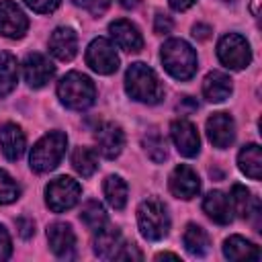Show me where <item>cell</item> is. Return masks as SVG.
Returning a JSON list of instances; mask_svg holds the SVG:
<instances>
[{"instance_id":"1","label":"cell","mask_w":262,"mask_h":262,"mask_svg":"<svg viewBox=\"0 0 262 262\" xmlns=\"http://www.w3.org/2000/svg\"><path fill=\"white\" fill-rule=\"evenodd\" d=\"M125 90L133 100L145 104H158L164 98V86L160 84L156 72L145 63H131L125 74Z\"/></svg>"},{"instance_id":"2","label":"cell","mask_w":262,"mask_h":262,"mask_svg":"<svg viewBox=\"0 0 262 262\" xmlns=\"http://www.w3.org/2000/svg\"><path fill=\"white\" fill-rule=\"evenodd\" d=\"M162 63L176 80H190L196 72V53L184 39H170L162 47Z\"/></svg>"},{"instance_id":"3","label":"cell","mask_w":262,"mask_h":262,"mask_svg":"<svg viewBox=\"0 0 262 262\" xmlns=\"http://www.w3.org/2000/svg\"><path fill=\"white\" fill-rule=\"evenodd\" d=\"M57 96H59V100L68 108L84 111V108H88L94 102L96 88H94V82L86 74L70 72V74H66L59 80V84H57Z\"/></svg>"},{"instance_id":"4","label":"cell","mask_w":262,"mask_h":262,"mask_svg":"<svg viewBox=\"0 0 262 262\" xmlns=\"http://www.w3.org/2000/svg\"><path fill=\"white\" fill-rule=\"evenodd\" d=\"M137 223H139V231L145 239L158 242V239L166 237L168 229H170V217H168L166 205L156 196H147L137 207Z\"/></svg>"},{"instance_id":"5","label":"cell","mask_w":262,"mask_h":262,"mask_svg":"<svg viewBox=\"0 0 262 262\" xmlns=\"http://www.w3.org/2000/svg\"><path fill=\"white\" fill-rule=\"evenodd\" d=\"M66 145H68V137L61 131H49L47 135H43L31 149V168L35 172H49L53 170L59 160L66 154Z\"/></svg>"},{"instance_id":"6","label":"cell","mask_w":262,"mask_h":262,"mask_svg":"<svg viewBox=\"0 0 262 262\" xmlns=\"http://www.w3.org/2000/svg\"><path fill=\"white\" fill-rule=\"evenodd\" d=\"M80 184L70 176H57L45 186V201L53 213H63L72 209L80 199Z\"/></svg>"},{"instance_id":"7","label":"cell","mask_w":262,"mask_h":262,"mask_svg":"<svg viewBox=\"0 0 262 262\" xmlns=\"http://www.w3.org/2000/svg\"><path fill=\"white\" fill-rule=\"evenodd\" d=\"M217 55H219L221 63L231 70H244L252 61L250 43L237 33H229V35L221 37V41L217 45Z\"/></svg>"},{"instance_id":"8","label":"cell","mask_w":262,"mask_h":262,"mask_svg":"<svg viewBox=\"0 0 262 262\" xmlns=\"http://www.w3.org/2000/svg\"><path fill=\"white\" fill-rule=\"evenodd\" d=\"M86 63L96 74H102V76H108V74L117 72V68H119V55L115 51V45L108 39H104V37L94 39L88 45V49H86Z\"/></svg>"},{"instance_id":"9","label":"cell","mask_w":262,"mask_h":262,"mask_svg":"<svg viewBox=\"0 0 262 262\" xmlns=\"http://www.w3.org/2000/svg\"><path fill=\"white\" fill-rule=\"evenodd\" d=\"M29 29V18L20 6L12 0L0 2V35L8 39H20Z\"/></svg>"},{"instance_id":"10","label":"cell","mask_w":262,"mask_h":262,"mask_svg":"<svg viewBox=\"0 0 262 262\" xmlns=\"http://www.w3.org/2000/svg\"><path fill=\"white\" fill-rule=\"evenodd\" d=\"M170 135L176 145V149L184 158H194L201 149V139L196 133V127L186 119H176L170 125Z\"/></svg>"},{"instance_id":"11","label":"cell","mask_w":262,"mask_h":262,"mask_svg":"<svg viewBox=\"0 0 262 262\" xmlns=\"http://www.w3.org/2000/svg\"><path fill=\"white\" fill-rule=\"evenodd\" d=\"M207 135H209V141L215 147H219V149L229 147L235 139V123H233L231 115L213 113L207 119Z\"/></svg>"},{"instance_id":"12","label":"cell","mask_w":262,"mask_h":262,"mask_svg":"<svg viewBox=\"0 0 262 262\" xmlns=\"http://www.w3.org/2000/svg\"><path fill=\"white\" fill-rule=\"evenodd\" d=\"M94 141H96V147H98L100 156H104L106 160H115L125 147V133L119 125L104 123L96 129Z\"/></svg>"},{"instance_id":"13","label":"cell","mask_w":262,"mask_h":262,"mask_svg":"<svg viewBox=\"0 0 262 262\" xmlns=\"http://www.w3.org/2000/svg\"><path fill=\"white\" fill-rule=\"evenodd\" d=\"M199 190H201V180H199V174L190 166L180 164L172 170V174H170V192L174 196L188 201V199L196 196Z\"/></svg>"},{"instance_id":"14","label":"cell","mask_w":262,"mask_h":262,"mask_svg":"<svg viewBox=\"0 0 262 262\" xmlns=\"http://www.w3.org/2000/svg\"><path fill=\"white\" fill-rule=\"evenodd\" d=\"M23 72H25V80L31 88H43L55 74L53 63L41 55V53H29L23 61Z\"/></svg>"},{"instance_id":"15","label":"cell","mask_w":262,"mask_h":262,"mask_svg":"<svg viewBox=\"0 0 262 262\" xmlns=\"http://www.w3.org/2000/svg\"><path fill=\"white\" fill-rule=\"evenodd\" d=\"M47 239H49V246H51V252L57 256V258H74L76 254V235H74V229L72 225L68 223H51L47 227Z\"/></svg>"},{"instance_id":"16","label":"cell","mask_w":262,"mask_h":262,"mask_svg":"<svg viewBox=\"0 0 262 262\" xmlns=\"http://www.w3.org/2000/svg\"><path fill=\"white\" fill-rule=\"evenodd\" d=\"M108 31H111V37L117 43V47H121L123 51L135 53V51H139L143 47V37H141L139 29L131 20L119 18V20L108 25Z\"/></svg>"},{"instance_id":"17","label":"cell","mask_w":262,"mask_h":262,"mask_svg":"<svg viewBox=\"0 0 262 262\" xmlns=\"http://www.w3.org/2000/svg\"><path fill=\"white\" fill-rule=\"evenodd\" d=\"M49 51L59 61H70L78 51V37L74 33V29H70V27L55 29L49 37Z\"/></svg>"},{"instance_id":"18","label":"cell","mask_w":262,"mask_h":262,"mask_svg":"<svg viewBox=\"0 0 262 262\" xmlns=\"http://www.w3.org/2000/svg\"><path fill=\"white\" fill-rule=\"evenodd\" d=\"M203 211L219 225H227L233 219V209H231V201L229 196H225V192L221 190H211L205 199H203Z\"/></svg>"},{"instance_id":"19","label":"cell","mask_w":262,"mask_h":262,"mask_svg":"<svg viewBox=\"0 0 262 262\" xmlns=\"http://www.w3.org/2000/svg\"><path fill=\"white\" fill-rule=\"evenodd\" d=\"M233 86H231V78L225 72H209L203 80V96L209 102H223L225 98H229Z\"/></svg>"},{"instance_id":"20","label":"cell","mask_w":262,"mask_h":262,"mask_svg":"<svg viewBox=\"0 0 262 262\" xmlns=\"http://www.w3.org/2000/svg\"><path fill=\"white\" fill-rule=\"evenodd\" d=\"M25 133L18 125L6 123L0 127V149L8 160H18L25 151Z\"/></svg>"},{"instance_id":"21","label":"cell","mask_w":262,"mask_h":262,"mask_svg":"<svg viewBox=\"0 0 262 262\" xmlns=\"http://www.w3.org/2000/svg\"><path fill=\"white\" fill-rule=\"evenodd\" d=\"M92 246H94V254L98 258H113L115 252L121 246V233H119V229L117 227H111V225H102L100 229L94 231Z\"/></svg>"},{"instance_id":"22","label":"cell","mask_w":262,"mask_h":262,"mask_svg":"<svg viewBox=\"0 0 262 262\" xmlns=\"http://www.w3.org/2000/svg\"><path fill=\"white\" fill-rule=\"evenodd\" d=\"M223 254L229 260H260V250L256 244L242 235H231L223 244Z\"/></svg>"},{"instance_id":"23","label":"cell","mask_w":262,"mask_h":262,"mask_svg":"<svg viewBox=\"0 0 262 262\" xmlns=\"http://www.w3.org/2000/svg\"><path fill=\"white\" fill-rule=\"evenodd\" d=\"M237 164H239V170L250 176L252 180H260L262 176V151H260V145L256 143H248L239 149L237 154Z\"/></svg>"},{"instance_id":"24","label":"cell","mask_w":262,"mask_h":262,"mask_svg":"<svg viewBox=\"0 0 262 262\" xmlns=\"http://www.w3.org/2000/svg\"><path fill=\"white\" fill-rule=\"evenodd\" d=\"M18 82L16 57L8 51H0V96H6L14 90Z\"/></svg>"},{"instance_id":"25","label":"cell","mask_w":262,"mask_h":262,"mask_svg":"<svg viewBox=\"0 0 262 262\" xmlns=\"http://www.w3.org/2000/svg\"><path fill=\"white\" fill-rule=\"evenodd\" d=\"M182 242L190 256H205L209 252V235L201 225L188 223L182 233Z\"/></svg>"},{"instance_id":"26","label":"cell","mask_w":262,"mask_h":262,"mask_svg":"<svg viewBox=\"0 0 262 262\" xmlns=\"http://www.w3.org/2000/svg\"><path fill=\"white\" fill-rule=\"evenodd\" d=\"M72 166L80 176L90 178L98 168L96 151L90 149V147H76L74 154H72Z\"/></svg>"},{"instance_id":"27","label":"cell","mask_w":262,"mask_h":262,"mask_svg":"<svg viewBox=\"0 0 262 262\" xmlns=\"http://www.w3.org/2000/svg\"><path fill=\"white\" fill-rule=\"evenodd\" d=\"M104 196L108 201V205L117 211H121L127 203V184L121 176H108L104 180Z\"/></svg>"},{"instance_id":"28","label":"cell","mask_w":262,"mask_h":262,"mask_svg":"<svg viewBox=\"0 0 262 262\" xmlns=\"http://www.w3.org/2000/svg\"><path fill=\"white\" fill-rule=\"evenodd\" d=\"M229 201H231V209H233L242 219L250 217L252 209H254L256 203H258V201L252 196V192H250L244 184H233V186H231V196H229Z\"/></svg>"},{"instance_id":"29","label":"cell","mask_w":262,"mask_h":262,"mask_svg":"<svg viewBox=\"0 0 262 262\" xmlns=\"http://www.w3.org/2000/svg\"><path fill=\"white\" fill-rule=\"evenodd\" d=\"M141 141H143L145 154H147L156 164H160V162H164V160L168 158L166 139H164V135H162L158 129H149V131H145Z\"/></svg>"},{"instance_id":"30","label":"cell","mask_w":262,"mask_h":262,"mask_svg":"<svg viewBox=\"0 0 262 262\" xmlns=\"http://www.w3.org/2000/svg\"><path fill=\"white\" fill-rule=\"evenodd\" d=\"M80 219H82V223H84L90 231H96V229H100L102 225H106L104 207H102L98 201H88V203H84V207H82V211H80Z\"/></svg>"},{"instance_id":"31","label":"cell","mask_w":262,"mask_h":262,"mask_svg":"<svg viewBox=\"0 0 262 262\" xmlns=\"http://www.w3.org/2000/svg\"><path fill=\"white\" fill-rule=\"evenodd\" d=\"M18 196H20V186L16 184V180L8 172L0 170V205H8Z\"/></svg>"},{"instance_id":"32","label":"cell","mask_w":262,"mask_h":262,"mask_svg":"<svg viewBox=\"0 0 262 262\" xmlns=\"http://www.w3.org/2000/svg\"><path fill=\"white\" fill-rule=\"evenodd\" d=\"M113 258H117V260H129V258H133V260H141L143 256H141V252L137 250L135 244H121Z\"/></svg>"},{"instance_id":"33","label":"cell","mask_w":262,"mask_h":262,"mask_svg":"<svg viewBox=\"0 0 262 262\" xmlns=\"http://www.w3.org/2000/svg\"><path fill=\"white\" fill-rule=\"evenodd\" d=\"M59 2H61V0H25V4H27L29 8H33L35 12H41V14L53 12V10L59 6Z\"/></svg>"},{"instance_id":"34","label":"cell","mask_w":262,"mask_h":262,"mask_svg":"<svg viewBox=\"0 0 262 262\" xmlns=\"http://www.w3.org/2000/svg\"><path fill=\"white\" fill-rule=\"evenodd\" d=\"M72 2H74V4H78V6L88 8L94 16L102 14V12L106 10V6H108V0H72Z\"/></svg>"},{"instance_id":"35","label":"cell","mask_w":262,"mask_h":262,"mask_svg":"<svg viewBox=\"0 0 262 262\" xmlns=\"http://www.w3.org/2000/svg\"><path fill=\"white\" fill-rule=\"evenodd\" d=\"M172 27H174V23H172V18H170L168 14H164V12H158V14H156L154 31H156L158 35H166V33H170Z\"/></svg>"},{"instance_id":"36","label":"cell","mask_w":262,"mask_h":262,"mask_svg":"<svg viewBox=\"0 0 262 262\" xmlns=\"http://www.w3.org/2000/svg\"><path fill=\"white\" fill-rule=\"evenodd\" d=\"M12 252V246H10V235L8 231L4 229V225H0V260H6Z\"/></svg>"},{"instance_id":"37","label":"cell","mask_w":262,"mask_h":262,"mask_svg":"<svg viewBox=\"0 0 262 262\" xmlns=\"http://www.w3.org/2000/svg\"><path fill=\"white\" fill-rule=\"evenodd\" d=\"M16 225H18L20 237H25V239H29V237L35 233V223H33V219H29V217H20V219L16 221Z\"/></svg>"},{"instance_id":"38","label":"cell","mask_w":262,"mask_h":262,"mask_svg":"<svg viewBox=\"0 0 262 262\" xmlns=\"http://www.w3.org/2000/svg\"><path fill=\"white\" fill-rule=\"evenodd\" d=\"M176 108L180 111V115H190V113H194V111L199 108V104H196L194 98H190V96H182V98L178 100Z\"/></svg>"},{"instance_id":"39","label":"cell","mask_w":262,"mask_h":262,"mask_svg":"<svg viewBox=\"0 0 262 262\" xmlns=\"http://www.w3.org/2000/svg\"><path fill=\"white\" fill-rule=\"evenodd\" d=\"M192 35H194L199 41H205V39H209V35H211V27H209V25H203V23H196V25L192 27Z\"/></svg>"},{"instance_id":"40","label":"cell","mask_w":262,"mask_h":262,"mask_svg":"<svg viewBox=\"0 0 262 262\" xmlns=\"http://www.w3.org/2000/svg\"><path fill=\"white\" fill-rule=\"evenodd\" d=\"M168 2H170V6H172L174 10H178V12H180V10L190 8V6H192L196 0H168Z\"/></svg>"},{"instance_id":"41","label":"cell","mask_w":262,"mask_h":262,"mask_svg":"<svg viewBox=\"0 0 262 262\" xmlns=\"http://www.w3.org/2000/svg\"><path fill=\"white\" fill-rule=\"evenodd\" d=\"M123 8H135L137 4H139V0H117Z\"/></svg>"},{"instance_id":"42","label":"cell","mask_w":262,"mask_h":262,"mask_svg":"<svg viewBox=\"0 0 262 262\" xmlns=\"http://www.w3.org/2000/svg\"><path fill=\"white\" fill-rule=\"evenodd\" d=\"M162 258H172V260H178V256H176V254H170V252H164V254H158V256H156V260H162Z\"/></svg>"},{"instance_id":"43","label":"cell","mask_w":262,"mask_h":262,"mask_svg":"<svg viewBox=\"0 0 262 262\" xmlns=\"http://www.w3.org/2000/svg\"><path fill=\"white\" fill-rule=\"evenodd\" d=\"M223 2H235V0H223Z\"/></svg>"}]
</instances>
